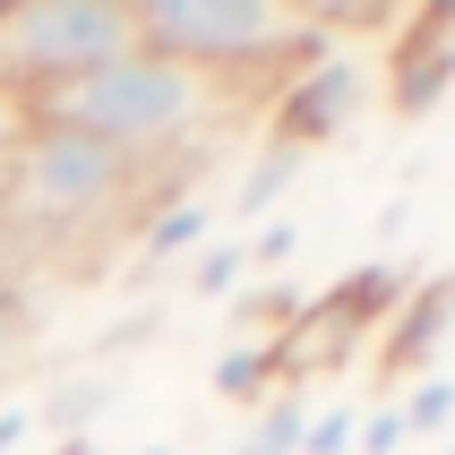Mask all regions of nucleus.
<instances>
[{
    "label": "nucleus",
    "instance_id": "nucleus-8",
    "mask_svg": "<svg viewBox=\"0 0 455 455\" xmlns=\"http://www.w3.org/2000/svg\"><path fill=\"white\" fill-rule=\"evenodd\" d=\"M241 275H250V250H241V241L189 258V292H198V301H232V292H241Z\"/></svg>",
    "mask_w": 455,
    "mask_h": 455
},
{
    "label": "nucleus",
    "instance_id": "nucleus-5",
    "mask_svg": "<svg viewBox=\"0 0 455 455\" xmlns=\"http://www.w3.org/2000/svg\"><path fill=\"white\" fill-rule=\"evenodd\" d=\"M370 103V69H361L353 52H318V60H301V69L275 86V147H327V138H344L353 129V112Z\"/></svg>",
    "mask_w": 455,
    "mask_h": 455
},
{
    "label": "nucleus",
    "instance_id": "nucleus-6",
    "mask_svg": "<svg viewBox=\"0 0 455 455\" xmlns=\"http://www.w3.org/2000/svg\"><path fill=\"white\" fill-rule=\"evenodd\" d=\"M318 44H353V35H395L412 18V0H283Z\"/></svg>",
    "mask_w": 455,
    "mask_h": 455
},
{
    "label": "nucleus",
    "instance_id": "nucleus-17",
    "mask_svg": "<svg viewBox=\"0 0 455 455\" xmlns=\"http://www.w3.org/2000/svg\"><path fill=\"white\" fill-rule=\"evenodd\" d=\"M292 241H301L292 224H267V232L250 241V267H275V258H292Z\"/></svg>",
    "mask_w": 455,
    "mask_h": 455
},
{
    "label": "nucleus",
    "instance_id": "nucleus-4",
    "mask_svg": "<svg viewBox=\"0 0 455 455\" xmlns=\"http://www.w3.org/2000/svg\"><path fill=\"white\" fill-rule=\"evenodd\" d=\"M138 52L129 0H0V95H52L69 77Z\"/></svg>",
    "mask_w": 455,
    "mask_h": 455
},
{
    "label": "nucleus",
    "instance_id": "nucleus-2",
    "mask_svg": "<svg viewBox=\"0 0 455 455\" xmlns=\"http://www.w3.org/2000/svg\"><path fill=\"white\" fill-rule=\"evenodd\" d=\"M129 26H138V44L147 52H172L189 69L224 77H292L301 60H318V35H309L283 0H129Z\"/></svg>",
    "mask_w": 455,
    "mask_h": 455
},
{
    "label": "nucleus",
    "instance_id": "nucleus-11",
    "mask_svg": "<svg viewBox=\"0 0 455 455\" xmlns=\"http://www.w3.org/2000/svg\"><path fill=\"white\" fill-rule=\"evenodd\" d=\"M455 430V379H421L404 395V438H438Z\"/></svg>",
    "mask_w": 455,
    "mask_h": 455
},
{
    "label": "nucleus",
    "instance_id": "nucleus-13",
    "mask_svg": "<svg viewBox=\"0 0 455 455\" xmlns=\"http://www.w3.org/2000/svg\"><path fill=\"white\" fill-rule=\"evenodd\" d=\"M95 404H103V387H95V379H86V387H60L44 421H52V430H86V421H95Z\"/></svg>",
    "mask_w": 455,
    "mask_h": 455
},
{
    "label": "nucleus",
    "instance_id": "nucleus-3",
    "mask_svg": "<svg viewBox=\"0 0 455 455\" xmlns=\"http://www.w3.org/2000/svg\"><path fill=\"white\" fill-rule=\"evenodd\" d=\"M138 164L77 129H52V121H26V138L0 155V224L9 232H44V241H69L77 224H103L121 215L129 189H138Z\"/></svg>",
    "mask_w": 455,
    "mask_h": 455
},
{
    "label": "nucleus",
    "instance_id": "nucleus-20",
    "mask_svg": "<svg viewBox=\"0 0 455 455\" xmlns=\"http://www.w3.org/2000/svg\"><path fill=\"white\" fill-rule=\"evenodd\" d=\"M60 455H95V447H86V438H77V447H60Z\"/></svg>",
    "mask_w": 455,
    "mask_h": 455
},
{
    "label": "nucleus",
    "instance_id": "nucleus-18",
    "mask_svg": "<svg viewBox=\"0 0 455 455\" xmlns=\"http://www.w3.org/2000/svg\"><path fill=\"white\" fill-rule=\"evenodd\" d=\"M18 138H26V103H18V95H0V155L18 147Z\"/></svg>",
    "mask_w": 455,
    "mask_h": 455
},
{
    "label": "nucleus",
    "instance_id": "nucleus-10",
    "mask_svg": "<svg viewBox=\"0 0 455 455\" xmlns=\"http://www.w3.org/2000/svg\"><path fill=\"white\" fill-rule=\"evenodd\" d=\"M301 430H309V412L292 395H275V404L258 412V430L241 438V455H301Z\"/></svg>",
    "mask_w": 455,
    "mask_h": 455
},
{
    "label": "nucleus",
    "instance_id": "nucleus-19",
    "mask_svg": "<svg viewBox=\"0 0 455 455\" xmlns=\"http://www.w3.org/2000/svg\"><path fill=\"white\" fill-rule=\"evenodd\" d=\"M26 430H35V412H26V404H0V455L18 447V438H26Z\"/></svg>",
    "mask_w": 455,
    "mask_h": 455
},
{
    "label": "nucleus",
    "instance_id": "nucleus-1",
    "mask_svg": "<svg viewBox=\"0 0 455 455\" xmlns=\"http://www.w3.org/2000/svg\"><path fill=\"white\" fill-rule=\"evenodd\" d=\"M224 103H232L224 77H206V69H189V60H172V52L138 44V52H121V60H103V69L69 77V86H52V95H35L26 121L77 129V138L129 155V164L155 180L164 164H180V155L215 129Z\"/></svg>",
    "mask_w": 455,
    "mask_h": 455
},
{
    "label": "nucleus",
    "instance_id": "nucleus-7",
    "mask_svg": "<svg viewBox=\"0 0 455 455\" xmlns=\"http://www.w3.org/2000/svg\"><path fill=\"white\" fill-rule=\"evenodd\" d=\"M292 172H301V147H267L250 164V180H241V198H232V206H241V215H267V206L292 189Z\"/></svg>",
    "mask_w": 455,
    "mask_h": 455
},
{
    "label": "nucleus",
    "instance_id": "nucleus-15",
    "mask_svg": "<svg viewBox=\"0 0 455 455\" xmlns=\"http://www.w3.org/2000/svg\"><path fill=\"white\" fill-rule=\"evenodd\" d=\"M353 447H361V455H395V447H404V412H370Z\"/></svg>",
    "mask_w": 455,
    "mask_h": 455
},
{
    "label": "nucleus",
    "instance_id": "nucleus-14",
    "mask_svg": "<svg viewBox=\"0 0 455 455\" xmlns=\"http://www.w3.org/2000/svg\"><path fill=\"white\" fill-rule=\"evenodd\" d=\"M18 353H26V301L9 292V283H0V370H9Z\"/></svg>",
    "mask_w": 455,
    "mask_h": 455
},
{
    "label": "nucleus",
    "instance_id": "nucleus-12",
    "mask_svg": "<svg viewBox=\"0 0 455 455\" xmlns=\"http://www.w3.org/2000/svg\"><path fill=\"white\" fill-rule=\"evenodd\" d=\"M353 438H361V404H335L301 430V455H353Z\"/></svg>",
    "mask_w": 455,
    "mask_h": 455
},
{
    "label": "nucleus",
    "instance_id": "nucleus-9",
    "mask_svg": "<svg viewBox=\"0 0 455 455\" xmlns=\"http://www.w3.org/2000/svg\"><path fill=\"white\" fill-rule=\"evenodd\" d=\"M206 224H215V206H206V198H172V206H164V215L147 224V258H172V250H189V241H198Z\"/></svg>",
    "mask_w": 455,
    "mask_h": 455
},
{
    "label": "nucleus",
    "instance_id": "nucleus-16",
    "mask_svg": "<svg viewBox=\"0 0 455 455\" xmlns=\"http://www.w3.org/2000/svg\"><path fill=\"white\" fill-rule=\"evenodd\" d=\"M258 370H267V353H232L224 370H215V387H224V395H250V387H258Z\"/></svg>",
    "mask_w": 455,
    "mask_h": 455
}]
</instances>
